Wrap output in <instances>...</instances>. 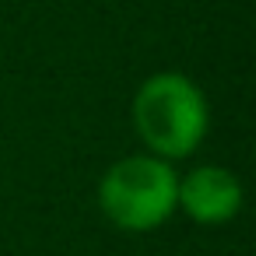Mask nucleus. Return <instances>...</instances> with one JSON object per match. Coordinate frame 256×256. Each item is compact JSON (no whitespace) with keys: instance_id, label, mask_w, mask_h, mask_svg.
Instances as JSON below:
<instances>
[{"instance_id":"f257e3e1","label":"nucleus","mask_w":256,"mask_h":256,"mask_svg":"<svg viewBox=\"0 0 256 256\" xmlns=\"http://www.w3.org/2000/svg\"><path fill=\"white\" fill-rule=\"evenodd\" d=\"M137 134L165 158L190 154L207 130V106L200 92L179 74L151 78L134 102Z\"/></svg>"},{"instance_id":"f03ea898","label":"nucleus","mask_w":256,"mask_h":256,"mask_svg":"<svg viewBox=\"0 0 256 256\" xmlns=\"http://www.w3.org/2000/svg\"><path fill=\"white\" fill-rule=\"evenodd\" d=\"M176 193L179 182L165 162L126 158L102 179V210L126 232H148L172 214Z\"/></svg>"},{"instance_id":"7ed1b4c3","label":"nucleus","mask_w":256,"mask_h":256,"mask_svg":"<svg viewBox=\"0 0 256 256\" xmlns=\"http://www.w3.org/2000/svg\"><path fill=\"white\" fill-rule=\"evenodd\" d=\"M176 204H182L193 221L218 224V221H228V218L238 210L242 190H238L235 176H228L224 168H196V172L179 186Z\"/></svg>"}]
</instances>
